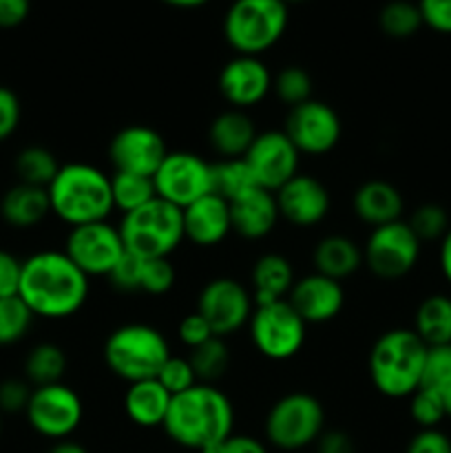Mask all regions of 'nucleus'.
I'll use <instances>...</instances> for the list:
<instances>
[{
	"label": "nucleus",
	"instance_id": "40",
	"mask_svg": "<svg viewBox=\"0 0 451 453\" xmlns=\"http://www.w3.org/2000/svg\"><path fill=\"white\" fill-rule=\"evenodd\" d=\"M155 379L159 380L164 389H166L171 396H177V394H184L188 392L190 388L199 383L197 374H195L193 365H190L188 358L184 357H168L166 363L162 365V370L157 372Z\"/></svg>",
	"mask_w": 451,
	"mask_h": 453
},
{
	"label": "nucleus",
	"instance_id": "15",
	"mask_svg": "<svg viewBox=\"0 0 451 453\" xmlns=\"http://www.w3.org/2000/svg\"><path fill=\"white\" fill-rule=\"evenodd\" d=\"M301 155H327L336 149L343 135L340 118L330 104L321 100H308L290 109L283 128Z\"/></svg>",
	"mask_w": 451,
	"mask_h": 453
},
{
	"label": "nucleus",
	"instance_id": "10",
	"mask_svg": "<svg viewBox=\"0 0 451 453\" xmlns=\"http://www.w3.org/2000/svg\"><path fill=\"white\" fill-rule=\"evenodd\" d=\"M418 257L420 239L402 219L371 228L363 248V264H367L371 274L383 281L407 277L418 264Z\"/></svg>",
	"mask_w": 451,
	"mask_h": 453
},
{
	"label": "nucleus",
	"instance_id": "36",
	"mask_svg": "<svg viewBox=\"0 0 451 453\" xmlns=\"http://www.w3.org/2000/svg\"><path fill=\"white\" fill-rule=\"evenodd\" d=\"M34 323V312L25 305L20 296L0 299V345H13L29 332Z\"/></svg>",
	"mask_w": 451,
	"mask_h": 453
},
{
	"label": "nucleus",
	"instance_id": "50",
	"mask_svg": "<svg viewBox=\"0 0 451 453\" xmlns=\"http://www.w3.org/2000/svg\"><path fill=\"white\" fill-rule=\"evenodd\" d=\"M199 453H268L264 442L255 436H239V434H233L226 441L217 442V445L208 447V449Z\"/></svg>",
	"mask_w": 451,
	"mask_h": 453
},
{
	"label": "nucleus",
	"instance_id": "29",
	"mask_svg": "<svg viewBox=\"0 0 451 453\" xmlns=\"http://www.w3.org/2000/svg\"><path fill=\"white\" fill-rule=\"evenodd\" d=\"M411 330L427 348L451 343V296L429 295L418 305Z\"/></svg>",
	"mask_w": 451,
	"mask_h": 453
},
{
	"label": "nucleus",
	"instance_id": "3",
	"mask_svg": "<svg viewBox=\"0 0 451 453\" xmlns=\"http://www.w3.org/2000/svg\"><path fill=\"white\" fill-rule=\"evenodd\" d=\"M51 212L71 228L109 219L113 208L111 177L84 162L60 166L47 188Z\"/></svg>",
	"mask_w": 451,
	"mask_h": 453
},
{
	"label": "nucleus",
	"instance_id": "32",
	"mask_svg": "<svg viewBox=\"0 0 451 453\" xmlns=\"http://www.w3.org/2000/svg\"><path fill=\"white\" fill-rule=\"evenodd\" d=\"M111 193H113V208H118L122 215H128L157 197L153 177L131 175V173H113Z\"/></svg>",
	"mask_w": 451,
	"mask_h": 453
},
{
	"label": "nucleus",
	"instance_id": "47",
	"mask_svg": "<svg viewBox=\"0 0 451 453\" xmlns=\"http://www.w3.org/2000/svg\"><path fill=\"white\" fill-rule=\"evenodd\" d=\"M177 334H180V341L186 345V348H197V345L206 343L208 339H212V330L206 323V319L195 310L193 314H186L180 321V327H177Z\"/></svg>",
	"mask_w": 451,
	"mask_h": 453
},
{
	"label": "nucleus",
	"instance_id": "27",
	"mask_svg": "<svg viewBox=\"0 0 451 453\" xmlns=\"http://www.w3.org/2000/svg\"><path fill=\"white\" fill-rule=\"evenodd\" d=\"M314 273L325 274L334 281H343L358 273L363 265V250L354 239L345 234H327L314 246Z\"/></svg>",
	"mask_w": 451,
	"mask_h": 453
},
{
	"label": "nucleus",
	"instance_id": "13",
	"mask_svg": "<svg viewBox=\"0 0 451 453\" xmlns=\"http://www.w3.org/2000/svg\"><path fill=\"white\" fill-rule=\"evenodd\" d=\"M252 310H255L252 292L233 277L212 279L199 292L197 312L206 319L212 334L221 339L248 326Z\"/></svg>",
	"mask_w": 451,
	"mask_h": 453
},
{
	"label": "nucleus",
	"instance_id": "21",
	"mask_svg": "<svg viewBox=\"0 0 451 453\" xmlns=\"http://www.w3.org/2000/svg\"><path fill=\"white\" fill-rule=\"evenodd\" d=\"M233 233L230 203L210 193L184 208V237L199 248H212Z\"/></svg>",
	"mask_w": 451,
	"mask_h": 453
},
{
	"label": "nucleus",
	"instance_id": "49",
	"mask_svg": "<svg viewBox=\"0 0 451 453\" xmlns=\"http://www.w3.org/2000/svg\"><path fill=\"white\" fill-rule=\"evenodd\" d=\"M405 453H451V438L440 429H420Z\"/></svg>",
	"mask_w": 451,
	"mask_h": 453
},
{
	"label": "nucleus",
	"instance_id": "58",
	"mask_svg": "<svg viewBox=\"0 0 451 453\" xmlns=\"http://www.w3.org/2000/svg\"><path fill=\"white\" fill-rule=\"evenodd\" d=\"M0 429H3V423H0Z\"/></svg>",
	"mask_w": 451,
	"mask_h": 453
},
{
	"label": "nucleus",
	"instance_id": "22",
	"mask_svg": "<svg viewBox=\"0 0 451 453\" xmlns=\"http://www.w3.org/2000/svg\"><path fill=\"white\" fill-rule=\"evenodd\" d=\"M228 203L233 233H237L243 239H250V242L268 237L277 226L279 217H281L274 193L259 188V186L239 195L237 199Z\"/></svg>",
	"mask_w": 451,
	"mask_h": 453
},
{
	"label": "nucleus",
	"instance_id": "1",
	"mask_svg": "<svg viewBox=\"0 0 451 453\" xmlns=\"http://www.w3.org/2000/svg\"><path fill=\"white\" fill-rule=\"evenodd\" d=\"M18 296L34 317L69 319L88 299V277L66 257L65 250H42L22 261Z\"/></svg>",
	"mask_w": 451,
	"mask_h": 453
},
{
	"label": "nucleus",
	"instance_id": "38",
	"mask_svg": "<svg viewBox=\"0 0 451 453\" xmlns=\"http://www.w3.org/2000/svg\"><path fill=\"white\" fill-rule=\"evenodd\" d=\"M407 224L414 230L416 237L420 239V243L442 239L447 234V230L451 228L449 215H447V211L440 203H423V206H418L411 212Z\"/></svg>",
	"mask_w": 451,
	"mask_h": 453
},
{
	"label": "nucleus",
	"instance_id": "44",
	"mask_svg": "<svg viewBox=\"0 0 451 453\" xmlns=\"http://www.w3.org/2000/svg\"><path fill=\"white\" fill-rule=\"evenodd\" d=\"M31 392H34V389L29 388V380H3V383H0V411H7V414L25 411L27 405H29Z\"/></svg>",
	"mask_w": 451,
	"mask_h": 453
},
{
	"label": "nucleus",
	"instance_id": "25",
	"mask_svg": "<svg viewBox=\"0 0 451 453\" xmlns=\"http://www.w3.org/2000/svg\"><path fill=\"white\" fill-rule=\"evenodd\" d=\"M250 281L255 305L274 303V301L287 299V295H290L296 281L294 268L279 252H265L252 265Z\"/></svg>",
	"mask_w": 451,
	"mask_h": 453
},
{
	"label": "nucleus",
	"instance_id": "2",
	"mask_svg": "<svg viewBox=\"0 0 451 453\" xmlns=\"http://www.w3.org/2000/svg\"><path fill=\"white\" fill-rule=\"evenodd\" d=\"M234 407L221 389L197 383L172 396L162 429L175 445L203 451L233 436Z\"/></svg>",
	"mask_w": 451,
	"mask_h": 453
},
{
	"label": "nucleus",
	"instance_id": "14",
	"mask_svg": "<svg viewBox=\"0 0 451 453\" xmlns=\"http://www.w3.org/2000/svg\"><path fill=\"white\" fill-rule=\"evenodd\" d=\"M65 252L91 279L109 277L119 259L126 255V248L119 237V228L111 226L109 221H96L71 228L66 234Z\"/></svg>",
	"mask_w": 451,
	"mask_h": 453
},
{
	"label": "nucleus",
	"instance_id": "39",
	"mask_svg": "<svg viewBox=\"0 0 451 453\" xmlns=\"http://www.w3.org/2000/svg\"><path fill=\"white\" fill-rule=\"evenodd\" d=\"M409 416L420 429H436L447 418L440 392L432 388H418L409 396Z\"/></svg>",
	"mask_w": 451,
	"mask_h": 453
},
{
	"label": "nucleus",
	"instance_id": "37",
	"mask_svg": "<svg viewBox=\"0 0 451 453\" xmlns=\"http://www.w3.org/2000/svg\"><path fill=\"white\" fill-rule=\"evenodd\" d=\"M272 91L290 109L312 100V78L301 66H286L277 78H272Z\"/></svg>",
	"mask_w": 451,
	"mask_h": 453
},
{
	"label": "nucleus",
	"instance_id": "31",
	"mask_svg": "<svg viewBox=\"0 0 451 453\" xmlns=\"http://www.w3.org/2000/svg\"><path fill=\"white\" fill-rule=\"evenodd\" d=\"M13 168H16L20 184L49 188L53 177L60 171V164H57L56 155L44 146H27L18 153Z\"/></svg>",
	"mask_w": 451,
	"mask_h": 453
},
{
	"label": "nucleus",
	"instance_id": "33",
	"mask_svg": "<svg viewBox=\"0 0 451 453\" xmlns=\"http://www.w3.org/2000/svg\"><path fill=\"white\" fill-rule=\"evenodd\" d=\"M250 188H256V181L243 157L212 164V193L224 197L226 202H233Z\"/></svg>",
	"mask_w": 451,
	"mask_h": 453
},
{
	"label": "nucleus",
	"instance_id": "45",
	"mask_svg": "<svg viewBox=\"0 0 451 453\" xmlns=\"http://www.w3.org/2000/svg\"><path fill=\"white\" fill-rule=\"evenodd\" d=\"M423 25L438 34L451 35V0H418Z\"/></svg>",
	"mask_w": 451,
	"mask_h": 453
},
{
	"label": "nucleus",
	"instance_id": "17",
	"mask_svg": "<svg viewBox=\"0 0 451 453\" xmlns=\"http://www.w3.org/2000/svg\"><path fill=\"white\" fill-rule=\"evenodd\" d=\"M166 155L168 149L164 137L144 124L119 128L109 144V159L115 173L153 177Z\"/></svg>",
	"mask_w": 451,
	"mask_h": 453
},
{
	"label": "nucleus",
	"instance_id": "23",
	"mask_svg": "<svg viewBox=\"0 0 451 453\" xmlns=\"http://www.w3.org/2000/svg\"><path fill=\"white\" fill-rule=\"evenodd\" d=\"M402 208H405V199L401 190L385 180L365 181L354 193V212L363 224L371 228L401 221Z\"/></svg>",
	"mask_w": 451,
	"mask_h": 453
},
{
	"label": "nucleus",
	"instance_id": "12",
	"mask_svg": "<svg viewBox=\"0 0 451 453\" xmlns=\"http://www.w3.org/2000/svg\"><path fill=\"white\" fill-rule=\"evenodd\" d=\"M31 429L49 441H66L84 418L80 394L65 383L34 388L25 410Z\"/></svg>",
	"mask_w": 451,
	"mask_h": 453
},
{
	"label": "nucleus",
	"instance_id": "19",
	"mask_svg": "<svg viewBox=\"0 0 451 453\" xmlns=\"http://www.w3.org/2000/svg\"><path fill=\"white\" fill-rule=\"evenodd\" d=\"M279 215L296 228H310L321 224L330 212V193L325 186L312 175L296 173L290 181L274 193Z\"/></svg>",
	"mask_w": 451,
	"mask_h": 453
},
{
	"label": "nucleus",
	"instance_id": "20",
	"mask_svg": "<svg viewBox=\"0 0 451 453\" xmlns=\"http://www.w3.org/2000/svg\"><path fill=\"white\" fill-rule=\"evenodd\" d=\"M287 301L308 326H321L339 317L345 305V290L340 281L312 273L296 279Z\"/></svg>",
	"mask_w": 451,
	"mask_h": 453
},
{
	"label": "nucleus",
	"instance_id": "51",
	"mask_svg": "<svg viewBox=\"0 0 451 453\" xmlns=\"http://www.w3.org/2000/svg\"><path fill=\"white\" fill-rule=\"evenodd\" d=\"M317 453H356L352 436L343 429H323L321 436L317 438Z\"/></svg>",
	"mask_w": 451,
	"mask_h": 453
},
{
	"label": "nucleus",
	"instance_id": "6",
	"mask_svg": "<svg viewBox=\"0 0 451 453\" xmlns=\"http://www.w3.org/2000/svg\"><path fill=\"white\" fill-rule=\"evenodd\" d=\"M119 237L128 255L168 259L184 242V211L155 197L146 206L122 215Z\"/></svg>",
	"mask_w": 451,
	"mask_h": 453
},
{
	"label": "nucleus",
	"instance_id": "26",
	"mask_svg": "<svg viewBox=\"0 0 451 453\" xmlns=\"http://www.w3.org/2000/svg\"><path fill=\"white\" fill-rule=\"evenodd\" d=\"M171 401L172 396L159 385L157 379L140 380V383L128 385L126 394H124V411L137 427H162Z\"/></svg>",
	"mask_w": 451,
	"mask_h": 453
},
{
	"label": "nucleus",
	"instance_id": "9",
	"mask_svg": "<svg viewBox=\"0 0 451 453\" xmlns=\"http://www.w3.org/2000/svg\"><path fill=\"white\" fill-rule=\"evenodd\" d=\"M250 341L261 357L270 361H290L301 352L305 343L308 323L296 314L290 301L255 305L248 321Z\"/></svg>",
	"mask_w": 451,
	"mask_h": 453
},
{
	"label": "nucleus",
	"instance_id": "16",
	"mask_svg": "<svg viewBox=\"0 0 451 453\" xmlns=\"http://www.w3.org/2000/svg\"><path fill=\"white\" fill-rule=\"evenodd\" d=\"M301 153L283 131L256 133L255 142L243 155L256 186L277 193L286 181L299 173Z\"/></svg>",
	"mask_w": 451,
	"mask_h": 453
},
{
	"label": "nucleus",
	"instance_id": "5",
	"mask_svg": "<svg viewBox=\"0 0 451 453\" xmlns=\"http://www.w3.org/2000/svg\"><path fill=\"white\" fill-rule=\"evenodd\" d=\"M102 354L111 374L131 385L155 379L171 357V348L157 327L146 323H126L111 332Z\"/></svg>",
	"mask_w": 451,
	"mask_h": 453
},
{
	"label": "nucleus",
	"instance_id": "34",
	"mask_svg": "<svg viewBox=\"0 0 451 453\" xmlns=\"http://www.w3.org/2000/svg\"><path fill=\"white\" fill-rule=\"evenodd\" d=\"M188 361L197 374L199 383H215L230 367V349L226 345V339L212 336L206 343L197 345V348L190 349Z\"/></svg>",
	"mask_w": 451,
	"mask_h": 453
},
{
	"label": "nucleus",
	"instance_id": "53",
	"mask_svg": "<svg viewBox=\"0 0 451 453\" xmlns=\"http://www.w3.org/2000/svg\"><path fill=\"white\" fill-rule=\"evenodd\" d=\"M440 270L442 277H445L451 286V228L447 230L445 237L440 239Z\"/></svg>",
	"mask_w": 451,
	"mask_h": 453
},
{
	"label": "nucleus",
	"instance_id": "41",
	"mask_svg": "<svg viewBox=\"0 0 451 453\" xmlns=\"http://www.w3.org/2000/svg\"><path fill=\"white\" fill-rule=\"evenodd\" d=\"M175 286V268L168 259H141L140 292L162 296Z\"/></svg>",
	"mask_w": 451,
	"mask_h": 453
},
{
	"label": "nucleus",
	"instance_id": "42",
	"mask_svg": "<svg viewBox=\"0 0 451 453\" xmlns=\"http://www.w3.org/2000/svg\"><path fill=\"white\" fill-rule=\"evenodd\" d=\"M449 383H451V343L433 345V348L427 349L423 385H420V388L442 389Z\"/></svg>",
	"mask_w": 451,
	"mask_h": 453
},
{
	"label": "nucleus",
	"instance_id": "4",
	"mask_svg": "<svg viewBox=\"0 0 451 453\" xmlns=\"http://www.w3.org/2000/svg\"><path fill=\"white\" fill-rule=\"evenodd\" d=\"M427 349L420 336L407 327L380 334L367 358L376 392L387 398H409L423 385Z\"/></svg>",
	"mask_w": 451,
	"mask_h": 453
},
{
	"label": "nucleus",
	"instance_id": "48",
	"mask_svg": "<svg viewBox=\"0 0 451 453\" xmlns=\"http://www.w3.org/2000/svg\"><path fill=\"white\" fill-rule=\"evenodd\" d=\"M22 277V261L7 250H0V299L18 296Z\"/></svg>",
	"mask_w": 451,
	"mask_h": 453
},
{
	"label": "nucleus",
	"instance_id": "18",
	"mask_svg": "<svg viewBox=\"0 0 451 453\" xmlns=\"http://www.w3.org/2000/svg\"><path fill=\"white\" fill-rule=\"evenodd\" d=\"M219 93L233 109L246 111L261 104L272 91V73L256 56H234L219 71Z\"/></svg>",
	"mask_w": 451,
	"mask_h": 453
},
{
	"label": "nucleus",
	"instance_id": "46",
	"mask_svg": "<svg viewBox=\"0 0 451 453\" xmlns=\"http://www.w3.org/2000/svg\"><path fill=\"white\" fill-rule=\"evenodd\" d=\"M20 100L9 87H0V142L9 140L20 124Z\"/></svg>",
	"mask_w": 451,
	"mask_h": 453
},
{
	"label": "nucleus",
	"instance_id": "7",
	"mask_svg": "<svg viewBox=\"0 0 451 453\" xmlns=\"http://www.w3.org/2000/svg\"><path fill=\"white\" fill-rule=\"evenodd\" d=\"M287 27L283 0H234L224 18L226 42L237 56H256L272 49Z\"/></svg>",
	"mask_w": 451,
	"mask_h": 453
},
{
	"label": "nucleus",
	"instance_id": "30",
	"mask_svg": "<svg viewBox=\"0 0 451 453\" xmlns=\"http://www.w3.org/2000/svg\"><path fill=\"white\" fill-rule=\"evenodd\" d=\"M66 365V354L56 343H40L27 354L25 358V376L31 385L42 388V385L62 383Z\"/></svg>",
	"mask_w": 451,
	"mask_h": 453
},
{
	"label": "nucleus",
	"instance_id": "56",
	"mask_svg": "<svg viewBox=\"0 0 451 453\" xmlns=\"http://www.w3.org/2000/svg\"><path fill=\"white\" fill-rule=\"evenodd\" d=\"M436 392H440L442 405H445V414H447V418H451V383L445 385L442 389H436Z\"/></svg>",
	"mask_w": 451,
	"mask_h": 453
},
{
	"label": "nucleus",
	"instance_id": "55",
	"mask_svg": "<svg viewBox=\"0 0 451 453\" xmlns=\"http://www.w3.org/2000/svg\"><path fill=\"white\" fill-rule=\"evenodd\" d=\"M162 3L171 4V7L193 9V7H202V4H203V3H208V0H162Z\"/></svg>",
	"mask_w": 451,
	"mask_h": 453
},
{
	"label": "nucleus",
	"instance_id": "24",
	"mask_svg": "<svg viewBox=\"0 0 451 453\" xmlns=\"http://www.w3.org/2000/svg\"><path fill=\"white\" fill-rule=\"evenodd\" d=\"M256 137L255 122L246 111L228 109L217 115L208 128V142L221 159H237L248 153Z\"/></svg>",
	"mask_w": 451,
	"mask_h": 453
},
{
	"label": "nucleus",
	"instance_id": "28",
	"mask_svg": "<svg viewBox=\"0 0 451 453\" xmlns=\"http://www.w3.org/2000/svg\"><path fill=\"white\" fill-rule=\"evenodd\" d=\"M49 212H51V203H49L47 188L20 184V181L11 186L0 202V215L11 228H34Z\"/></svg>",
	"mask_w": 451,
	"mask_h": 453
},
{
	"label": "nucleus",
	"instance_id": "35",
	"mask_svg": "<svg viewBox=\"0 0 451 453\" xmlns=\"http://www.w3.org/2000/svg\"><path fill=\"white\" fill-rule=\"evenodd\" d=\"M378 25L389 38H411L423 27L418 4L409 0H392L378 13Z\"/></svg>",
	"mask_w": 451,
	"mask_h": 453
},
{
	"label": "nucleus",
	"instance_id": "43",
	"mask_svg": "<svg viewBox=\"0 0 451 453\" xmlns=\"http://www.w3.org/2000/svg\"><path fill=\"white\" fill-rule=\"evenodd\" d=\"M140 277H141V259L133 255H124L119 264L115 265L113 273L109 274V281L115 290L122 292H137L140 290Z\"/></svg>",
	"mask_w": 451,
	"mask_h": 453
},
{
	"label": "nucleus",
	"instance_id": "11",
	"mask_svg": "<svg viewBox=\"0 0 451 453\" xmlns=\"http://www.w3.org/2000/svg\"><path fill=\"white\" fill-rule=\"evenodd\" d=\"M153 184L159 199L184 211L212 193V164L188 150H168Z\"/></svg>",
	"mask_w": 451,
	"mask_h": 453
},
{
	"label": "nucleus",
	"instance_id": "54",
	"mask_svg": "<svg viewBox=\"0 0 451 453\" xmlns=\"http://www.w3.org/2000/svg\"><path fill=\"white\" fill-rule=\"evenodd\" d=\"M47 453H88V449L84 445H80V442L66 438V441H57Z\"/></svg>",
	"mask_w": 451,
	"mask_h": 453
},
{
	"label": "nucleus",
	"instance_id": "57",
	"mask_svg": "<svg viewBox=\"0 0 451 453\" xmlns=\"http://www.w3.org/2000/svg\"><path fill=\"white\" fill-rule=\"evenodd\" d=\"M283 3H286V4L287 3H305V0H283Z\"/></svg>",
	"mask_w": 451,
	"mask_h": 453
},
{
	"label": "nucleus",
	"instance_id": "8",
	"mask_svg": "<svg viewBox=\"0 0 451 453\" xmlns=\"http://www.w3.org/2000/svg\"><path fill=\"white\" fill-rule=\"evenodd\" d=\"M325 429V410L308 392H292L279 398L265 416V438L281 451H301L314 445Z\"/></svg>",
	"mask_w": 451,
	"mask_h": 453
},
{
	"label": "nucleus",
	"instance_id": "52",
	"mask_svg": "<svg viewBox=\"0 0 451 453\" xmlns=\"http://www.w3.org/2000/svg\"><path fill=\"white\" fill-rule=\"evenodd\" d=\"M31 12V0H0V29L22 25Z\"/></svg>",
	"mask_w": 451,
	"mask_h": 453
}]
</instances>
